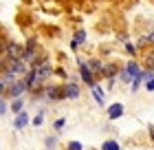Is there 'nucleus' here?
Instances as JSON below:
<instances>
[{
	"instance_id": "1",
	"label": "nucleus",
	"mask_w": 154,
	"mask_h": 150,
	"mask_svg": "<svg viewBox=\"0 0 154 150\" xmlns=\"http://www.w3.org/2000/svg\"><path fill=\"white\" fill-rule=\"evenodd\" d=\"M24 93H26V84H24V80H13L11 84H7V88H5V95H2V97L16 99V97H22Z\"/></svg>"
},
{
	"instance_id": "2",
	"label": "nucleus",
	"mask_w": 154,
	"mask_h": 150,
	"mask_svg": "<svg viewBox=\"0 0 154 150\" xmlns=\"http://www.w3.org/2000/svg\"><path fill=\"white\" fill-rule=\"evenodd\" d=\"M44 97L48 102H57V99H64V91H62V86L51 84V86H44Z\"/></svg>"
},
{
	"instance_id": "3",
	"label": "nucleus",
	"mask_w": 154,
	"mask_h": 150,
	"mask_svg": "<svg viewBox=\"0 0 154 150\" xmlns=\"http://www.w3.org/2000/svg\"><path fill=\"white\" fill-rule=\"evenodd\" d=\"M79 75H82L84 84H88V86H95V73L88 69V64L82 62V60H79Z\"/></svg>"
},
{
	"instance_id": "4",
	"label": "nucleus",
	"mask_w": 154,
	"mask_h": 150,
	"mask_svg": "<svg viewBox=\"0 0 154 150\" xmlns=\"http://www.w3.org/2000/svg\"><path fill=\"white\" fill-rule=\"evenodd\" d=\"M62 91H64V97H68V99H77V97H79V86H77L75 82L62 86Z\"/></svg>"
},
{
	"instance_id": "5",
	"label": "nucleus",
	"mask_w": 154,
	"mask_h": 150,
	"mask_svg": "<svg viewBox=\"0 0 154 150\" xmlns=\"http://www.w3.org/2000/svg\"><path fill=\"white\" fill-rule=\"evenodd\" d=\"M26 126H29V115L22 110V113L16 115V119H13V128H16V130H22V128H26Z\"/></svg>"
},
{
	"instance_id": "6",
	"label": "nucleus",
	"mask_w": 154,
	"mask_h": 150,
	"mask_svg": "<svg viewBox=\"0 0 154 150\" xmlns=\"http://www.w3.org/2000/svg\"><path fill=\"white\" fill-rule=\"evenodd\" d=\"M90 88H93V95L97 99V104H99V106L106 104V95H103V88L99 86V84H95V86H90Z\"/></svg>"
},
{
	"instance_id": "7",
	"label": "nucleus",
	"mask_w": 154,
	"mask_h": 150,
	"mask_svg": "<svg viewBox=\"0 0 154 150\" xmlns=\"http://www.w3.org/2000/svg\"><path fill=\"white\" fill-rule=\"evenodd\" d=\"M123 115V104H112L108 108V119H117Z\"/></svg>"
},
{
	"instance_id": "8",
	"label": "nucleus",
	"mask_w": 154,
	"mask_h": 150,
	"mask_svg": "<svg viewBox=\"0 0 154 150\" xmlns=\"http://www.w3.org/2000/svg\"><path fill=\"white\" fill-rule=\"evenodd\" d=\"M9 108H11V113H13V115L22 113V110H24V99H22V97H16V99L11 102V106H9Z\"/></svg>"
},
{
	"instance_id": "9",
	"label": "nucleus",
	"mask_w": 154,
	"mask_h": 150,
	"mask_svg": "<svg viewBox=\"0 0 154 150\" xmlns=\"http://www.w3.org/2000/svg\"><path fill=\"white\" fill-rule=\"evenodd\" d=\"M84 42H86V33H84V31H77V33H75V40L71 42V49H77L79 44H84Z\"/></svg>"
},
{
	"instance_id": "10",
	"label": "nucleus",
	"mask_w": 154,
	"mask_h": 150,
	"mask_svg": "<svg viewBox=\"0 0 154 150\" xmlns=\"http://www.w3.org/2000/svg\"><path fill=\"white\" fill-rule=\"evenodd\" d=\"M101 150H121V146H119L115 139H108V141L101 144Z\"/></svg>"
},
{
	"instance_id": "11",
	"label": "nucleus",
	"mask_w": 154,
	"mask_h": 150,
	"mask_svg": "<svg viewBox=\"0 0 154 150\" xmlns=\"http://www.w3.org/2000/svg\"><path fill=\"white\" fill-rule=\"evenodd\" d=\"M42 124H44V108H42L38 115L33 117V126H42Z\"/></svg>"
},
{
	"instance_id": "12",
	"label": "nucleus",
	"mask_w": 154,
	"mask_h": 150,
	"mask_svg": "<svg viewBox=\"0 0 154 150\" xmlns=\"http://www.w3.org/2000/svg\"><path fill=\"white\" fill-rule=\"evenodd\" d=\"M141 80H143V73H139L134 80H132V91H134V93H137V88H139V86H141Z\"/></svg>"
},
{
	"instance_id": "13",
	"label": "nucleus",
	"mask_w": 154,
	"mask_h": 150,
	"mask_svg": "<svg viewBox=\"0 0 154 150\" xmlns=\"http://www.w3.org/2000/svg\"><path fill=\"white\" fill-rule=\"evenodd\" d=\"M66 150H84V146L79 141H71V144H66Z\"/></svg>"
},
{
	"instance_id": "14",
	"label": "nucleus",
	"mask_w": 154,
	"mask_h": 150,
	"mask_svg": "<svg viewBox=\"0 0 154 150\" xmlns=\"http://www.w3.org/2000/svg\"><path fill=\"white\" fill-rule=\"evenodd\" d=\"M64 124H66V119H64V117H60V119H55L53 128H55V130H62V128H64Z\"/></svg>"
},
{
	"instance_id": "15",
	"label": "nucleus",
	"mask_w": 154,
	"mask_h": 150,
	"mask_svg": "<svg viewBox=\"0 0 154 150\" xmlns=\"http://www.w3.org/2000/svg\"><path fill=\"white\" fill-rule=\"evenodd\" d=\"M7 113V102H5V97H0V115H5Z\"/></svg>"
},
{
	"instance_id": "16",
	"label": "nucleus",
	"mask_w": 154,
	"mask_h": 150,
	"mask_svg": "<svg viewBox=\"0 0 154 150\" xmlns=\"http://www.w3.org/2000/svg\"><path fill=\"white\" fill-rule=\"evenodd\" d=\"M44 144H46V148H55V137H46Z\"/></svg>"
},
{
	"instance_id": "17",
	"label": "nucleus",
	"mask_w": 154,
	"mask_h": 150,
	"mask_svg": "<svg viewBox=\"0 0 154 150\" xmlns=\"http://www.w3.org/2000/svg\"><path fill=\"white\" fill-rule=\"evenodd\" d=\"M148 42H154V33H150V35H148Z\"/></svg>"
}]
</instances>
